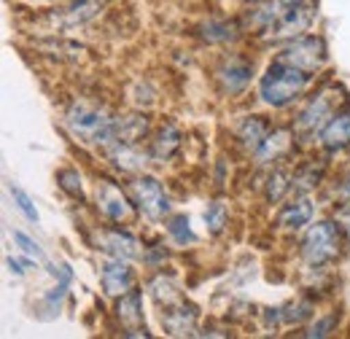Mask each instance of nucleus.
<instances>
[{"label":"nucleus","mask_w":350,"mask_h":339,"mask_svg":"<svg viewBox=\"0 0 350 339\" xmlns=\"http://www.w3.org/2000/svg\"><path fill=\"white\" fill-rule=\"evenodd\" d=\"M111 0H65L59 5L46 8L36 16V25L49 36H65L70 30H81L103 16Z\"/></svg>","instance_id":"nucleus-5"},{"label":"nucleus","mask_w":350,"mask_h":339,"mask_svg":"<svg viewBox=\"0 0 350 339\" xmlns=\"http://www.w3.org/2000/svg\"><path fill=\"white\" fill-rule=\"evenodd\" d=\"M146 288H148V297L154 299V304L162 307V310H165V307H173V304L186 299L180 283H178V277H175L173 272H165V269H157V272L146 280Z\"/></svg>","instance_id":"nucleus-24"},{"label":"nucleus","mask_w":350,"mask_h":339,"mask_svg":"<svg viewBox=\"0 0 350 339\" xmlns=\"http://www.w3.org/2000/svg\"><path fill=\"white\" fill-rule=\"evenodd\" d=\"M165 232H167L170 243L178 245V248H189V245L197 243V234H194V229H191V221H189V215H183V213H173V215L165 218Z\"/></svg>","instance_id":"nucleus-27"},{"label":"nucleus","mask_w":350,"mask_h":339,"mask_svg":"<svg viewBox=\"0 0 350 339\" xmlns=\"http://www.w3.org/2000/svg\"><path fill=\"white\" fill-rule=\"evenodd\" d=\"M27 5H46V8H51V5H59V3H65V0H25Z\"/></svg>","instance_id":"nucleus-39"},{"label":"nucleus","mask_w":350,"mask_h":339,"mask_svg":"<svg viewBox=\"0 0 350 339\" xmlns=\"http://www.w3.org/2000/svg\"><path fill=\"white\" fill-rule=\"evenodd\" d=\"M33 49H36L38 54L49 57V59L70 62V65H79V62H87L89 59V49L84 46V43L70 41V38H62V36H49V33H46L44 38H38V36H36Z\"/></svg>","instance_id":"nucleus-20"},{"label":"nucleus","mask_w":350,"mask_h":339,"mask_svg":"<svg viewBox=\"0 0 350 339\" xmlns=\"http://www.w3.org/2000/svg\"><path fill=\"white\" fill-rule=\"evenodd\" d=\"M318 146L323 154H342L350 148V105H342L318 135Z\"/></svg>","instance_id":"nucleus-21"},{"label":"nucleus","mask_w":350,"mask_h":339,"mask_svg":"<svg viewBox=\"0 0 350 339\" xmlns=\"http://www.w3.org/2000/svg\"><path fill=\"white\" fill-rule=\"evenodd\" d=\"M127 94H130V105L137 108V111H151L159 103V92H157V86L151 84L148 79H137L127 89Z\"/></svg>","instance_id":"nucleus-30"},{"label":"nucleus","mask_w":350,"mask_h":339,"mask_svg":"<svg viewBox=\"0 0 350 339\" xmlns=\"http://www.w3.org/2000/svg\"><path fill=\"white\" fill-rule=\"evenodd\" d=\"M275 59L288 62V65H294V68H299V70H305V73L318 76V73L326 68V62H329V46L323 41V36L305 33V36H299V38H294V41L283 43V46L278 49Z\"/></svg>","instance_id":"nucleus-10"},{"label":"nucleus","mask_w":350,"mask_h":339,"mask_svg":"<svg viewBox=\"0 0 350 339\" xmlns=\"http://www.w3.org/2000/svg\"><path fill=\"white\" fill-rule=\"evenodd\" d=\"M315 14H318V8H315L312 0H299V3L288 5L269 27H264L262 33L254 36V38L264 46H283V43L310 33V27L315 25Z\"/></svg>","instance_id":"nucleus-9"},{"label":"nucleus","mask_w":350,"mask_h":339,"mask_svg":"<svg viewBox=\"0 0 350 339\" xmlns=\"http://www.w3.org/2000/svg\"><path fill=\"white\" fill-rule=\"evenodd\" d=\"M30 258H33V256H30ZM30 258H14V256H8V258H5V264H8V269H11L16 277H22V275L33 267V261H30Z\"/></svg>","instance_id":"nucleus-36"},{"label":"nucleus","mask_w":350,"mask_h":339,"mask_svg":"<svg viewBox=\"0 0 350 339\" xmlns=\"http://www.w3.org/2000/svg\"><path fill=\"white\" fill-rule=\"evenodd\" d=\"M197 38L208 46H226V43H234L245 30H243V22L240 19H226V16H211L205 19L202 25H197Z\"/></svg>","instance_id":"nucleus-22"},{"label":"nucleus","mask_w":350,"mask_h":339,"mask_svg":"<svg viewBox=\"0 0 350 339\" xmlns=\"http://www.w3.org/2000/svg\"><path fill=\"white\" fill-rule=\"evenodd\" d=\"M68 288H70V280H57V286L46 294L44 301L49 304V307H59V304H62V299L68 297Z\"/></svg>","instance_id":"nucleus-35"},{"label":"nucleus","mask_w":350,"mask_h":339,"mask_svg":"<svg viewBox=\"0 0 350 339\" xmlns=\"http://www.w3.org/2000/svg\"><path fill=\"white\" fill-rule=\"evenodd\" d=\"M148 154H151V162L154 165H167V162H173L175 157L183 151V146H186V135H183V129L178 127L175 122H162L159 127L151 132V137H148Z\"/></svg>","instance_id":"nucleus-16"},{"label":"nucleus","mask_w":350,"mask_h":339,"mask_svg":"<svg viewBox=\"0 0 350 339\" xmlns=\"http://www.w3.org/2000/svg\"><path fill=\"white\" fill-rule=\"evenodd\" d=\"M103 154L111 167L127 178L146 172V167L151 165L148 146H143V143H108V146H103Z\"/></svg>","instance_id":"nucleus-12"},{"label":"nucleus","mask_w":350,"mask_h":339,"mask_svg":"<svg viewBox=\"0 0 350 339\" xmlns=\"http://www.w3.org/2000/svg\"><path fill=\"white\" fill-rule=\"evenodd\" d=\"M57 186H59V191L65 194V197H70L73 202H79V205H84L87 202V194H84V183H81V172L79 167H59L57 170Z\"/></svg>","instance_id":"nucleus-29"},{"label":"nucleus","mask_w":350,"mask_h":339,"mask_svg":"<svg viewBox=\"0 0 350 339\" xmlns=\"http://www.w3.org/2000/svg\"><path fill=\"white\" fill-rule=\"evenodd\" d=\"M11 237H14V243L19 245V251L25 256H33V258H44V248L27 234V232H22V229H14L11 232Z\"/></svg>","instance_id":"nucleus-34"},{"label":"nucleus","mask_w":350,"mask_h":339,"mask_svg":"<svg viewBox=\"0 0 350 339\" xmlns=\"http://www.w3.org/2000/svg\"><path fill=\"white\" fill-rule=\"evenodd\" d=\"M8 191H11V197H14V205L19 208V213L30 221V223H38V208H36V202L30 200V194L22 189V186H16V183H8Z\"/></svg>","instance_id":"nucleus-32"},{"label":"nucleus","mask_w":350,"mask_h":339,"mask_svg":"<svg viewBox=\"0 0 350 339\" xmlns=\"http://www.w3.org/2000/svg\"><path fill=\"white\" fill-rule=\"evenodd\" d=\"M337 194H340V202H342V200H350V170H348V175L342 178V183H340V191H337Z\"/></svg>","instance_id":"nucleus-38"},{"label":"nucleus","mask_w":350,"mask_h":339,"mask_svg":"<svg viewBox=\"0 0 350 339\" xmlns=\"http://www.w3.org/2000/svg\"><path fill=\"white\" fill-rule=\"evenodd\" d=\"M315 218V202L310 194H294L286 202H280L278 215H275V229L283 234H299Z\"/></svg>","instance_id":"nucleus-14"},{"label":"nucleus","mask_w":350,"mask_h":339,"mask_svg":"<svg viewBox=\"0 0 350 339\" xmlns=\"http://www.w3.org/2000/svg\"><path fill=\"white\" fill-rule=\"evenodd\" d=\"M202 218H205V229H208V234L211 237H219L224 234L226 229H229V218H232V211H229V202L226 200H211L208 202V208L202 213Z\"/></svg>","instance_id":"nucleus-28"},{"label":"nucleus","mask_w":350,"mask_h":339,"mask_svg":"<svg viewBox=\"0 0 350 339\" xmlns=\"http://www.w3.org/2000/svg\"><path fill=\"white\" fill-rule=\"evenodd\" d=\"M127 189L140 211V218H146L148 223H165V218L173 215V200L157 175L151 172L132 175L127 180Z\"/></svg>","instance_id":"nucleus-8"},{"label":"nucleus","mask_w":350,"mask_h":339,"mask_svg":"<svg viewBox=\"0 0 350 339\" xmlns=\"http://www.w3.org/2000/svg\"><path fill=\"white\" fill-rule=\"evenodd\" d=\"M312 84H315L312 73H305V70L272 57V62L264 68V73L259 76L256 97L267 108L280 111V108H288L291 103H297L302 94H307Z\"/></svg>","instance_id":"nucleus-2"},{"label":"nucleus","mask_w":350,"mask_h":339,"mask_svg":"<svg viewBox=\"0 0 350 339\" xmlns=\"http://www.w3.org/2000/svg\"><path fill=\"white\" fill-rule=\"evenodd\" d=\"M294 191V170L288 165H275L267 170L264 178V200L269 205H280L288 200V194Z\"/></svg>","instance_id":"nucleus-25"},{"label":"nucleus","mask_w":350,"mask_h":339,"mask_svg":"<svg viewBox=\"0 0 350 339\" xmlns=\"http://www.w3.org/2000/svg\"><path fill=\"white\" fill-rule=\"evenodd\" d=\"M348 248L345 240V226L337 218H323L310 223L299 240V258L307 269H326L337 264Z\"/></svg>","instance_id":"nucleus-4"},{"label":"nucleus","mask_w":350,"mask_h":339,"mask_svg":"<svg viewBox=\"0 0 350 339\" xmlns=\"http://www.w3.org/2000/svg\"><path fill=\"white\" fill-rule=\"evenodd\" d=\"M94 211L105 223H113V226H130L140 218L130 189H122V183H116L108 175L97 178L94 183Z\"/></svg>","instance_id":"nucleus-7"},{"label":"nucleus","mask_w":350,"mask_h":339,"mask_svg":"<svg viewBox=\"0 0 350 339\" xmlns=\"http://www.w3.org/2000/svg\"><path fill=\"white\" fill-rule=\"evenodd\" d=\"M92 245L97 251H103L105 256H113V258L135 261V258L143 256V243L132 232L122 229V226H113V223H103L100 229H94Z\"/></svg>","instance_id":"nucleus-11"},{"label":"nucleus","mask_w":350,"mask_h":339,"mask_svg":"<svg viewBox=\"0 0 350 339\" xmlns=\"http://www.w3.org/2000/svg\"><path fill=\"white\" fill-rule=\"evenodd\" d=\"M254 81H256V62L243 51H224L213 65V84L219 94L229 100L245 97Z\"/></svg>","instance_id":"nucleus-6"},{"label":"nucleus","mask_w":350,"mask_h":339,"mask_svg":"<svg viewBox=\"0 0 350 339\" xmlns=\"http://www.w3.org/2000/svg\"><path fill=\"white\" fill-rule=\"evenodd\" d=\"M294 146H297V135H294V129L291 127H272L269 129V135L264 137V143L256 148V154L251 157L259 167H275V165H283L288 157H291V151H294Z\"/></svg>","instance_id":"nucleus-15"},{"label":"nucleus","mask_w":350,"mask_h":339,"mask_svg":"<svg viewBox=\"0 0 350 339\" xmlns=\"http://www.w3.org/2000/svg\"><path fill=\"white\" fill-rule=\"evenodd\" d=\"M97 277H100L103 294L111 299L122 297V294H127L132 288H137V272H135L132 261H127V258H113V256H108V258L100 264Z\"/></svg>","instance_id":"nucleus-13"},{"label":"nucleus","mask_w":350,"mask_h":339,"mask_svg":"<svg viewBox=\"0 0 350 339\" xmlns=\"http://www.w3.org/2000/svg\"><path fill=\"white\" fill-rule=\"evenodd\" d=\"M326 175V157H312L299 162L294 170V194H310L312 189L321 186Z\"/></svg>","instance_id":"nucleus-26"},{"label":"nucleus","mask_w":350,"mask_h":339,"mask_svg":"<svg viewBox=\"0 0 350 339\" xmlns=\"http://www.w3.org/2000/svg\"><path fill=\"white\" fill-rule=\"evenodd\" d=\"M151 132H154V119L148 116V111H137L135 108V111H127V113H116V122H113L108 143H148Z\"/></svg>","instance_id":"nucleus-17"},{"label":"nucleus","mask_w":350,"mask_h":339,"mask_svg":"<svg viewBox=\"0 0 350 339\" xmlns=\"http://www.w3.org/2000/svg\"><path fill=\"white\" fill-rule=\"evenodd\" d=\"M162 329L170 337H197L200 329V307L194 301H178L162 310Z\"/></svg>","instance_id":"nucleus-19"},{"label":"nucleus","mask_w":350,"mask_h":339,"mask_svg":"<svg viewBox=\"0 0 350 339\" xmlns=\"http://www.w3.org/2000/svg\"><path fill=\"white\" fill-rule=\"evenodd\" d=\"M140 258H143V264H146V267H151V269H162V267H165V261H167V248H165V243L146 245Z\"/></svg>","instance_id":"nucleus-33"},{"label":"nucleus","mask_w":350,"mask_h":339,"mask_svg":"<svg viewBox=\"0 0 350 339\" xmlns=\"http://www.w3.org/2000/svg\"><path fill=\"white\" fill-rule=\"evenodd\" d=\"M113 318L122 326V334L146 326V312H143V291L132 288L127 294L113 299Z\"/></svg>","instance_id":"nucleus-23"},{"label":"nucleus","mask_w":350,"mask_h":339,"mask_svg":"<svg viewBox=\"0 0 350 339\" xmlns=\"http://www.w3.org/2000/svg\"><path fill=\"white\" fill-rule=\"evenodd\" d=\"M337 326H340V312H329V315H321V318H315V321L307 326L305 331H299V337H307V339L332 337V334L337 331Z\"/></svg>","instance_id":"nucleus-31"},{"label":"nucleus","mask_w":350,"mask_h":339,"mask_svg":"<svg viewBox=\"0 0 350 339\" xmlns=\"http://www.w3.org/2000/svg\"><path fill=\"white\" fill-rule=\"evenodd\" d=\"M116 122V113L87 97H76L68 103V108L62 111V127L68 129V135L81 143V146H105L111 137V129Z\"/></svg>","instance_id":"nucleus-3"},{"label":"nucleus","mask_w":350,"mask_h":339,"mask_svg":"<svg viewBox=\"0 0 350 339\" xmlns=\"http://www.w3.org/2000/svg\"><path fill=\"white\" fill-rule=\"evenodd\" d=\"M334 218H337L345 229H350V200H342V202H340V208L334 211Z\"/></svg>","instance_id":"nucleus-37"},{"label":"nucleus","mask_w":350,"mask_h":339,"mask_svg":"<svg viewBox=\"0 0 350 339\" xmlns=\"http://www.w3.org/2000/svg\"><path fill=\"white\" fill-rule=\"evenodd\" d=\"M348 103H350L348 92L337 84V81H323V84L315 86V92H310V97L302 103V108L297 111V116L291 122V129L297 135V143H305V146L315 143L318 135H321V129L326 127V122L342 105H348Z\"/></svg>","instance_id":"nucleus-1"},{"label":"nucleus","mask_w":350,"mask_h":339,"mask_svg":"<svg viewBox=\"0 0 350 339\" xmlns=\"http://www.w3.org/2000/svg\"><path fill=\"white\" fill-rule=\"evenodd\" d=\"M275 127L269 119H264L262 113H245L237 119V124L232 129V140L234 146L245 154V157H254L256 148L264 143V137L269 135V129Z\"/></svg>","instance_id":"nucleus-18"}]
</instances>
